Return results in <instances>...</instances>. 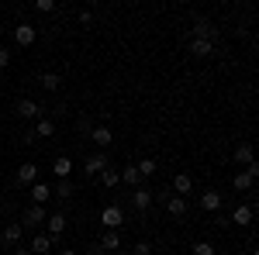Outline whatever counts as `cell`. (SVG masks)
Listing matches in <instances>:
<instances>
[{
    "label": "cell",
    "mask_w": 259,
    "mask_h": 255,
    "mask_svg": "<svg viewBox=\"0 0 259 255\" xmlns=\"http://www.w3.org/2000/svg\"><path fill=\"white\" fill-rule=\"evenodd\" d=\"M107 166H111V156H107V152H94V156H87V162H83V176H100V173H104V169H107Z\"/></svg>",
    "instance_id": "6da1fadb"
},
{
    "label": "cell",
    "mask_w": 259,
    "mask_h": 255,
    "mask_svg": "<svg viewBox=\"0 0 259 255\" xmlns=\"http://www.w3.org/2000/svg\"><path fill=\"white\" fill-rule=\"evenodd\" d=\"M45 228H49L45 235L52 238V241H59L62 231L69 228V217H66V211H56V214H49V217H45Z\"/></svg>",
    "instance_id": "7a4b0ae2"
},
{
    "label": "cell",
    "mask_w": 259,
    "mask_h": 255,
    "mask_svg": "<svg viewBox=\"0 0 259 255\" xmlns=\"http://www.w3.org/2000/svg\"><path fill=\"white\" fill-rule=\"evenodd\" d=\"M100 224H104L107 231H118L121 224H124V211H121L118 203H111V207H104V211H100Z\"/></svg>",
    "instance_id": "3957f363"
},
{
    "label": "cell",
    "mask_w": 259,
    "mask_h": 255,
    "mask_svg": "<svg viewBox=\"0 0 259 255\" xmlns=\"http://www.w3.org/2000/svg\"><path fill=\"white\" fill-rule=\"evenodd\" d=\"M190 38L214 41V38H218V28H214V24H211L207 18H194V28H190Z\"/></svg>",
    "instance_id": "277c9868"
},
{
    "label": "cell",
    "mask_w": 259,
    "mask_h": 255,
    "mask_svg": "<svg viewBox=\"0 0 259 255\" xmlns=\"http://www.w3.org/2000/svg\"><path fill=\"white\" fill-rule=\"evenodd\" d=\"M45 217H49V214H45V207L31 203V207H28V211L21 214V221H18V224H21V228H35V231H38L41 224H45Z\"/></svg>",
    "instance_id": "5b68a950"
},
{
    "label": "cell",
    "mask_w": 259,
    "mask_h": 255,
    "mask_svg": "<svg viewBox=\"0 0 259 255\" xmlns=\"http://www.w3.org/2000/svg\"><path fill=\"white\" fill-rule=\"evenodd\" d=\"M38 38V31H35V24H28V21H21L18 28H14V41H18V48H31Z\"/></svg>",
    "instance_id": "8992f818"
},
{
    "label": "cell",
    "mask_w": 259,
    "mask_h": 255,
    "mask_svg": "<svg viewBox=\"0 0 259 255\" xmlns=\"http://www.w3.org/2000/svg\"><path fill=\"white\" fill-rule=\"evenodd\" d=\"M252 217H256V207H252V203H235V211H232V217H228V224L249 228V224H252Z\"/></svg>",
    "instance_id": "52a82bcc"
},
{
    "label": "cell",
    "mask_w": 259,
    "mask_h": 255,
    "mask_svg": "<svg viewBox=\"0 0 259 255\" xmlns=\"http://www.w3.org/2000/svg\"><path fill=\"white\" fill-rule=\"evenodd\" d=\"M14 183H18V186H31V183H38V166H35V162H21Z\"/></svg>",
    "instance_id": "ba28073f"
},
{
    "label": "cell",
    "mask_w": 259,
    "mask_h": 255,
    "mask_svg": "<svg viewBox=\"0 0 259 255\" xmlns=\"http://www.w3.org/2000/svg\"><path fill=\"white\" fill-rule=\"evenodd\" d=\"M132 203H135V211H139V214H145V211L152 207V190L142 183L139 190H132Z\"/></svg>",
    "instance_id": "9c48e42d"
},
{
    "label": "cell",
    "mask_w": 259,
    "mask_h": 255,
    "mask_svg": "<svg viewBox=\"0 0 259 255\" xmlns=\"http://www.w3.org/2000/svg\"><path fill=\"white\" fill-rule=\"evenodd\" d=\"M28 193H31V203L45 207V203L52 200V186H49V183H31V186H28Z\"/></svg>",
    "instance_id": "30bf717a"
},
{
    "label": "cell",
    "mask_w": 259,
    "mask_h": 255,
    "mask_svg": "<svg viewBox=\"0 0 259 255\" xmlns=\"http://www.w3.org/2000/svg\"><path fill=\"white\" fill-rule=\"evenodd\" d=\"M18 118H24V121H38L41 118V107L35 104V100H18Z\"/></svg>",
    "instance_id": "8fae6325"
},
{
    "label": "cell",
    "mask_w": 259,
    "mask_h": 255,
    "mask_svg": "<svg viewBox=\"0 0 259 255\" xmlns=\"http://www.w3.org/2000/svg\"><path fill=\"white\" fill-rule=\"evenodd\" d=\"M90 141H94V145H97L100 152H107V145H111V141H114V135H111V128H104V124H97V128H94V131H90Z\"/></svg>",
    "instance_id": "7c38bea8"
},
{
    "label": "cell",
    "mask_w": 259,
    "mask_h": 255,
    "mask_svg": "<svg viewBox=\"0 0 259 255\" xmlns=\"http://www.w3.org/2000/svg\"><path fill=\"white\" fill-rule=\"evenodd\" d=\"M169 190H173L177 196H187V193H194V179L187 176V173H177V176H173V183H169Z\"/></svg>",
    "instance_id": "4fadbf2b"
},
{
    "label": "cell",
    "mask_w": 259,
    "mask_h": 255,
    "mask_svg": "<svg viewBox=\"0 0 259 255\" xmlns=\"http://www.w3.org/2000/svg\"><path fill=\"white\" fill-rule=\"evenodd\" d=\"M52 245H56V241L45 235V231H38V235L31 238V248H28V252H31V255H49V252H52Z\"/></svg>",
    "instance_id": "5bb4252c"
},
{
    "label": "cell",
    "mask_w": 259,
    "mask_h": 255,
    "mask_svg": "<svg viewBox=\"0 0 259 255\" xmlns=\"http://www.w3.org/2000/svg\"><path fill=\"white\" fill-rule=\"evenodd\" d=\"M200 207H204L207 214H218L221 211V193L218 190H204V193H200Z\"/></svg>",
    "instance_id": "9a60e30c"
},
{
    "label": "cell",
    "mask_w": 259,
    "mask_h": 255,
    "mask_svg": "<svg viewBox=\"0 0 259 255\" xmlns=\"http://www.w3.org/2000/svg\"><path fill=\"white\" fill-rule=\"evenodd\" d=\"M73 193H76V190H73V179H56V186H52V196H59L62 207L73 200Z\"/></svg>",
    "instance_id": "2e32d148"
},
{
    "label": "cell",
    "mask_w": 259,
    "mask_h": 255,
    "mask_svg": "<svg viewBox=\"0 0 259 255\" xmlns=\"http://www.w3.org/2000/svg\"><path fill=\"white\" fill-rule=\"evenodd\" d=\"M0 238H4V245H21V238H24V228H21L18 221H11V224L0 231Z\"/></svg>",
    "instance_id": "e0dca14e"
},
{
    "label": "cell",
    "mask_w": 259,
    "mask_h": 255,
    "mask_svg": "<svg viewBox=\"0 0 259 255\" xmlns=\"http://www.w3.org/2000/svg\"><path fill=\"white\" fill-rule=\"evenodd\" d=\"M190 56H197V59H211V56H214V41L190 38Z\"/></svg>",
    "instance_id": "ac0fdd59"
},
{
    "label": "cell",
    "mask_w": 259,
    "mask_h": 255,
    "mask_svg": "<svg viewBox=\"0 0 259 255\" xmlns=\"http://www.w3.org/2000/svg\"><path fill=\"white\" fill-rule=\"evenodd\" d=\"M52 173H56V179H69V176H73V159L59 156L56 162H52Z\"/></svg>",
    "instance_id": "d6986e66"
},
{
    "label": "cell",
    "mask_w": 259,
    "mask_h": 255,
    "mask_svg": "<svg viewBox=\"0 0 259 255\" xmlns=\"http://www.w3.org/2000/svg\"><path fill=\"white\" fill-rule=\"evenodd\" d=\"M31 131H35V138H52V135H56V121L41 114V118L35 121V128H31Z\"/></svg>",
    "instance_id": "ffe728a7"
},
{
    "label": "cell",
    "mask_w": 259,
    "mask_h": 255,
    "mask_svg": "<svg viewBox=\"0 0 259 255\" xmlns=\"http://www.w3.org/2000/svg\"><path fill=\"white\" fill-rule=\"evenodd\" d=\"M166 211H169V217H187V196H169L166 200Z\"/></svg>",
    "instance_id": "44dd1931"
},
{
    "label": "cell",
    "mask_w": 259,
    "mask_h": 255,
    "mask_svg": "<svg viewBox=\"0 0 259 255\" xmlns=\"http://www.w3.org/2000/svg\"><path fill=\"white\" fill-rule=\"evenodd\" d=\"M97 245L104 248V255H107V252H118V248H121V235H118V231H104Z\"/></svg>",
    "instance_id": "7402d4cb"
},
{
    "label": "cell",
    "mask_w": 259,
    "mask_h": 255,
    "mask_svg": "<svg viewBox=\"0 0 259 255\" xmlns=\"http://www.w3.org/2000/svg\"><path fill=\"white\" fill-rule=\"evenodd\" d=\"M235 162H239V166H252V162H256V152H252L249 141H239V148H235Z\"/></svg>",
    "instance_id": "603a6c76"
},
{
    "label": "cell",
    "mask_w": 259,
    "mask_h": 255,
    "mask_svg": "<svg viewBox=\"0 0 259 255\" xmlns=\"http://www.w3.org/2000/svg\"><path fill=\"white\" fill-rule=\"evenodd\" d=\"M121 183H124V186H132V190H139L145 179L139 176V169H135V166H124V169H121Z\"/></svg>",
    "instance_id": "cb8c5ba5"
},
{
    "label": "cell",
    "mask_w": 259,
    "mask_h": 255,
    "mask_svg": "<svg viewBox=\"0 0 259 255\" xmlns=\"http://www.w3.org/2000/svg\"><path fill=\"white\" fill-rule=\"evenodd\" d=\"M100 183H104V190H114V186L121 183V173L114 169V166H107V169L100 173Z\"/></svg>",
    "instance_id": "d4e9b609"
},
{
    "label": "cell",
    "mask_w": 259,
    "mask_h": 255,
    "mask_svg": "<svg viewBox=\"0 0 259 255\" xmlns=\"http://www.w3.org/2000/svg\"><path fill=\"white\" fill-rule=\"evenodd\" d=\"M38 83L49 90V93H56V90H59V83H62V76H59V73H41Z\"/></svg>",
    "instance_id": "484cf974"
},
{
    "label": "cell",
    "mask_w": 259,
    "mask_h": 255,
    "mask_svg": "<svg viewBox=\"0 0 259 255\" xmlns=\"http://www.w3.org/2000/svg\"><path fill=\"white\" fill-rule=\"evenodd\" d=\"M135 169H139V176L142 179H149V176H156V159H142V162H135Z\"/></svg>",
    "instance_id": "4316f807"
},
{
    "label": "cell",
    "mask_w": 259,
    "mask_h": 255,
    "mask_svg": "<svg viewBox=\"0 0 259 255\" xmlns=\"http://www.w3.org/2000/svg\"><path fill=\"white\" fill-rule=\"evenodd\" d=\"M169 196H173V190L169 186H159V190H152V203H166Z\"/></svg>",
    "instance_id": "83f0119b"
},
{
    "label": "cell",
    "mask_w": 259,
    "mask_h": 255,
    "mask_svg": "<svg viewBox=\"0 0 259 255\" xmlns=\"http://www.w3.org/2000/svg\"><path fill=\"white\" fill-rule=\"evenodd\" d=\"M76 131H80L83 138H90V131H94V121H90V118H80V121H76Z\"/></svg>",
    "instance_id": "f1b7e54d"
},
{
    "label": "cell",
    "mask_w": 259,
    "mask_h": 255,
    "mask_svg": "<svg viewBox=\"0 0 259 255\" xmlns=\"http://www.w3.org/2000/svg\"><path fill=\"white\" fill-rule=\"evenodd\" d=\"M194 255H214V245L211 241H197L194 245Z\"/></svg>",
    "instance_id": "f546056e"
},
{
    "label": "cell",
    "mask_w": 259,
    "mask_h": 255,
    "mask_svg": "<svg viewBox=\"0 0 259 255\" xmlns=\"http://www.w3.org/2000/svg\"><path fill=\"white\" fill-rule=\"evenodd\" d=\"M35 11H38V14H52V11H56V4H52V0H38V4H35Z\"/></svg>",
    "instance_id": "4dcf8cb0"
},
{
    "label": "cell",
    "mask_w": 259,
    "mask_h": 255,
    "mask_svg": "<svg viewBox=\"0 0 259 255\" xmlns=\"http://www.w3.org/2000/svg\"><path fill=\"white\" fill-rule=\"evenodd\" d=\"M132 255H152V245H149V241H139V245L132 248Z\"/></svg>",
    "instance_id": "1f68e13d"
},
{
    "label": "cell",
    "mask_w": 259,
    "mask_h": 255,
    "mask_svg": "<svg viewBox=\"0 0 259 255\" xmlns=\"http://www.w3.org/2000/svg\"><path fill=\"white\" fill-rule=\"evenodd\" d=\"M7 66H11V52H7V48H0V69H7Z\"/></svg>",
    "instance_id": "d6a6232c"
},
{
    "label": "cell",
    "mask_w": 259,
    "mask_h": 255,
    "mask_svg": "<svg viewBox=\"0 0 259 255\" xmlns=\"http://www.w3.org/2000/svg\"><path fill=\"white\" fill-rule=\"evenodd\" d=\"M87 255H104V248H100V245H90V248H87Z\"/></svg>",
    "instance_id": "836d02e7"
},
{
    "label": "cell",
    "mask_w": 259,
    "mask_h": 255,
    "mask_svg": "<svg viewBox=\"0 0 259 255\" xmlns=\"http://www.w3.org/2000/svg\"><path fill=\"white\" fill-rule=\"evenodd\" d=\"M11 255H31V252H28V248H21V245H18V248H14Z\"/></svg>",
    "instance_id": "e575fe53"
},
{
    "label": "cell",
    "mask_w": 259,
    "mask_h": 255,
    "mask_svg": "<svg viewBox=\"0 0 259 255\" xmlns=\"http://www.w3.org/2000/svg\"><path fill=\"white\" fill-rule=\"evenodd\" d=\"M59 255H80V252H76V248H62Z\"/></svg>",
    "instance_id": "d590c367"
},
{
    "label": "cell",
    "mask_w": 259,
    "mask_h": 255,
    "mask_svg": "<svg viewBox=\"0 0 259 255\" xmlns=\"http://www.w3.org/2000/svg\"><path fill=\"white\" fill-rule=\"evenodd\" d=\"M232 255H245V252H232Z\"/></svg>",
    "instance_id": "8d00e7d4"
},
{
    "label": "cell",
    "mask_w": 259,
    "mask_h": 255,
    "mask_svg": "<svg viewBox=\"0 0 259 255\" xmlns=\"http://www.w3.org/2000/svg\"><path fill=\"white\" fill-rule=\"evenodd\" d=\"M0 114H4V104H0Z\"/></svg>",
    "instance_id": "74e56055"
}]
</instances>
